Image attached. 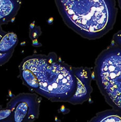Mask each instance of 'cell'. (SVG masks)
Returning a JSON list of instances; mask_svg holds the SVG:
<instances>
[{
  "label": "cell",
  "mask_w": 121,
  "mask_h": 122,
  "mask_svg": "<svg viewBox=\"0 0 121 122\" xmlns=\"http://www.w3.org/2000/svg\"><path fill=\"white\" fill-rule=\"evenodd\" d=\"M21 75L27 85L53 101H69L78 90V80L73 71L46 56L27 58L21 65Z\"/></svg>",
  "instance_id": "cell-1"
},
{
  "label": "cell",
  "mask_w": 121,
  "mask_h": 122,
  "mask_svg": "<svg viewBox=\"0 0 121 122\" xmlns=\"http://www.w3.org/2000/svg\"><path fill=\"white\" fill-rule=\"evenodd\" d=\"M1 25H0V40L2 38V37L6 33L2 29L1 27ZM13 54H2L0 52V66H2V64H5L6 62L8 61V60L10 58Z\"/></svg>",
  "instance_id": "cell-8"
},
{
  "label": "cell",
  "mask_w": 121,
  "mask_h": 122,
  "mask_svg": "<svg viewBox=\"0 0 121 122\" xmlns=\"http://www.w3.org/2000/svg\"><path fill=\"white\" fill-rule=\"evenodd\" d=\"M118 2H119V7L121 9V0H118Z\"/></svg>",
  "instance_id": "cell-11"
},
{
  "label": "cell",
  "mask_w": 121,
  "mask_h": 122,
  "mask_svg": "<svg viewBox=\"0 0 121 122\" xmlns=\"http://www.w3.org/2000/svg\"><path fill=\"white\" fill-rule=\"evenodd\" d=\"M90 122H121V113L112 110L98 113Z\"/></svg>",
  "instance_id": "cell-7"
},
{
  "label": "cell",
  "mask_w": 121,
  "mask_h": 122,
  "mask_svg": "<svg viewBox=\"0 0 121 122\" xmlns=\"http://www.w3.org/2000/svg\"><path fill=\"white\" fill-rule=\"evenodd\" d=\"M17 41V37L15 33H6L0 40V52L2 54H13Z\"/></svg>",
  "instance_id": "cell-6"
},
{
  "label": "cell",
  "mask_w": 121,
  "mask_h": 122,
  "mask_svg": "<svg viewBox=\"0 0 121 122\" xmlns=\"http://www.w3.org/2000/svg\"><path fill=\"white\" fill-rule=\"evenodd\" d=\"M12 112L9 109L0 110V121H2V120H5V119H7L8 117L10 116Z\"/></svg>",
  "instance_id": "cell-9"
},
{
  "label": "cell",
  "mask_w": 121,
  "mask_h": 122,
  "mask_svg": "<svg viewBox=\"0 0 121 122\" xmlns=\"http://www.w3.org/2000/svg\"><path fill=\"white\" fill-rule=\"evenodd\" d=\"M65 23L83 38L96 39L112 29L115 0H55Z\"/></svg>",
  "instance_id": "cell-2"
},
{
  "label": "cell",
  "mask_w": 121,
  "mask_h": 122,
  "mask_svg": "<svg viewBox=\"0 0 121 122\" xmlns=\"http://www.w3.org/2000/svg\"><path fill=\"white\" fill-rule=\"evenodd\" d=\"M20 0H0V25L14 17L20 7Z\"/></svg>",
  "instance_id": "cell-5"
},
{
  "label": "cell",
  "mask_w": 121,
  "mask_h": 122,
  "mask_svg": "<svg viewBox=\"0 0 121 122\" xmlns=\"http://www.w3.org/2000/svg\"><path fill=\"white\" fill-rule=\"evenodd\" d=\"M94 76L99 90L113 110L121 113V46L102 51L96 61Z\"/></svg>",
  "instance_id": "cell-3"
},
{
  "label": "cell",
  "mask_w": 121,
  "mask_h": 122,
  "mask_svg": "<svg viewBox=\"0 0 121 122\" xmlns=\"http://www.w3.org/2000/svg\"><path fill=\"white\" fill-rule=\"evenodd\" d=\"M117 41L116 42H118L117 44H116V45H118V46H121V32H119V35H117Z\"/></svg>",
  "instance_id": "cell-10"
},
{
  "label": "cell",
  "mask_w": 121,
  "mask_h": 122,
  "mask_svg": "<svg viewBox=\"0 0 121 122\" xmlns=\"http://www.w3.org/2000/svg\"><path fill=\"white\" fill-rule=\"evenodd\" d=\"M13 122H31L37 117V108H32L27 101H20L11 111Z\"/></svg>",
  "instance_id": "cell-4"
}]
</instances>
